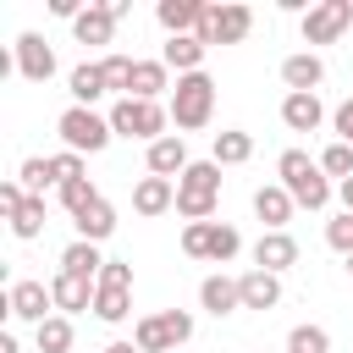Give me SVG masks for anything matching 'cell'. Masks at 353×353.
<instances>
[{"instance_id": "cell-1", "label": "cell", "mask_w": 353, "mask_h": 353, "mask_svg": "<svg viewBox=\"0 0 353 353\" xmlns=\"http://www.w3.org/2000/svg\"><path fill=\"white\" fill-rule=\"evenodd\" d=\"M276 176H281V188L292 193V204H309V210H325V204H331V176H325L320 160H309L303 149H281Z\"/></svg>"}, {"instance_id": "cell-2", "label": "cell", "mask_w": 353, "mask_h": 353, "mask_svg": "<svg viewBox=\"0 0 353 353\" xmlns=\"http://www.w3.org/2000/svg\"><path fill=\"white\" fill-rule=\"evenodd\" d=\"M215 204H221V165H215V160H193V165L176 176V215L210 221Z\"/></svg>"}, {"instance_id": "cell-3", "label": "cell", "mask_w": 353, "mask_h": 353, "mask_svg": "<svg viewBox=\"0 0 353 353\" xmlns=\"http://www.w3.org/2000/svg\"><path fill=\"white\" fill-rule=\"evenodd\" d=\"M165 110H171V121H176L182 132L210 127V116H215V83H210V72H188V77H176Z\"/></svg>"}, {"instance_id": "cell-4", "label": "cell", "mask_w": 353, "mask_h": 353, "mask_svg": "<svg viewBox=\"0 0 353 353\" xmlns=\"http://www.w3.org/2000/svg\"><path fill=\"white\" fill-rule=\"evenodd\" d=\"M55 132H61V143L72 149V154H99L116 132H110V116H99V110H88V105H66L61 116H55Z\"/></svg>"}, {"instance_id": "cell-5", "label": "cell", "mask_w": 353, "mask_h": 353, "mask_svg": "<svg viewBox=\"0 0 353 353\" xmlns=\"http://www.w3.org/2000/svg\"><path fill=\"white\" fill-rule=\"evenodd\" d=\"M165 121H171V110L160 99H116V110H110V132L116 138H138V143L165 138Z\"/></svg>"}, {"instance_id": "cell-6", "label": "cell", "mask_w": 353, "mask_h": 353, "mask_svg": "<svg viewBox=\"0 0 353 353\" xmlns=\"http://www.w3.org/2000/svg\"><path fill=\"white\" fill-rule=\"evenodd\" d=\"M188 336H193V314H188V309L138 314V325H132V342H138L143 353H171V347H182Z\"/></svg>"}, {"instance_id": "cell-7", "label": "cell", "mask_w": 353, "mask_h": 353, "mask_svg": "<svg viewBox=\"0 0 353 353\" xmlns=\"http://www.w3.org/2000/svg\"><path fill=\"white\" fill-rule=\"evenodd\" d=\"M237 248H243V237H237V226H226V221H188V226H182V254H188V259H215V265H226Z\"/></svg>"}, {"instance_id": "cell-8", "label": "cell", "mask_w": 353, "mask_h": 353, "mask_svg": "<svg viewBox=\"0 0 353 353\" xmlns=\"http://www.w3.org/2000/svg\"><path fill=\"white\" fill-rule=\"evenodd\" d=\"M353 28V0H314L303 11V44H336Z\"/></svg>"}, {"instance_id": "cell-9", "label": "cell", "mask_w": 353, "mask_h": 353, "mask_svg": "<svg viewBox=\"0 0 353 353\" xmlns=\"http://www.w3.org/2000/svg\"><path fill=\"white\" fill-rule=\"evenodd\" d=\"M248 28H254V11L237 6V0H226V6H204V28H199V39H204V44H243Z\"/></svg>"}, {"instance_id": "cell-10", "label": "cell", "mask_w": 353, "mask_h": 353, "mask_svg": "<svg viewBox=\"0 0 353 353\" xmlns=\"http://www.w3.org/2000/svg\"><path fill=\"white\" fill-rule=\"evenodd\" d=\"M50 309H55V298H50L44 281H28V276L11 281V292H6V314H11V320H33V325H44Z\"/></svg>"}, {"instance_id": "cell-11", "label": "cell", "mask_w": 353, "mask_h": 353, "mask_svg": "<svg viewBox=\"0 0 353 353\" xmlns=\"http://www.w3.org/2000/svg\"><path fill=\"white\" fill-rule=\"evenodd\" d=\"M292 265H298V237H292V232H265V237L254 243V270L281 276V270H292Z\"/></svg>"}, {"instance_id": "cell-12", "label": "cell", "mask_w": 353, "mask_h": 353, "mask_svg": "<svg viewBox=\"0 0 353 353\" xmlns=\"http://www.w3.org/2000/svg\"><path fill=\"white\" fill-rule=\"evenodd\" d=\"M17 72H22L28 83H50V77H55V50H50L39 33H22V39H17Z\"/></svg>"}, {"instance_id": "cell-13", "label": "cell", "mask_w": 353, "mask_h": 353, "mask_svg": "<svg viewBox=\"0 0 353 353\" xmlns=\"http://www.w3.org/2000/svg\"><path fill=\"white\" fill-rule=\"evenodd\" d=\"M281 83H287V94H314L325 83V61L314 50H298V55L281 61Z\"/></svg>"}, {"instance_id": "cell-14", "label": "cell", "mask_w": 353, "mask_h": 353, "mask_svg": "<svg viewBox=\"0 0 353 353\" xmlns=\"http://www.w3.org/2000/svg\"><path fill=\"white\" fill-rule=\"evenodd\" d=\"M292 193L281 188V182H265V188H254V215L265 221V232H287V221H292Z\"/></svg>"}, {"instance_id": "cell-15", "label": "cell", "mask_w": 353, "mask_h": 353, "mask_svg": "<svg viewBox=\"0 0 353 353\" xmlns=\"http://www.w3.org/2000/svg\"><path fill=\"white\" fill-rule=\"evenodd\" d=\"M94 287H99V281H83V276H66V270H55V281H50V298H55V309L72 320V314L94 309Z\"/></svg>"}, {"instance_id": "cell-16", "label": "cell", "mask_w": 353, "mask_h": 353, "mask_svg": "<svg viewBox=\"0 0 353 353\" xmlns=\"http://www.w3.org/2000/svg\"><path fill=\"white\" fill-rule=\"evenodd\" d=\"M204 39L199 33H176V39H165L160 44V61L165 66H176V77H188V72H204Z\"/></svg>"}, {"instance_id": "cell-17", "label": "cell", "mask_w": 353, "mask_h": 353, "mask_svg": "<svg viewBox=\"0 0 353 353\" xmlns=\"http://www.w3.org/2000/svg\"><path fill=\"white\" fill-rule=\"evenodd\" d=\"M193 160H188V143H182V132H165V138H154L149 143V176H182Z\"/></svg>"}, {"instance_id": "cell-18", "label": "cell", "mask_w": 353, "mask_h": 353, "mask_svg": "<svg viewBox=\"0 0 353 353\" xmlns=\"http://www.w3.org/2000/svg\"><path fill=\"white\" fill-rule=\"evenodd\" d=\"M132 210H138V215H165V210H176V182H171V176H138Z\"/></svg>"}, {"instance_id": "cell-19", "label": "cell", "mask_w": 353, "mask_h": 353, "mask_svg": "<svg viewBox=\"0 0 353 353\" xmlns=\"http://www.w3.org/2000/svg\"><path fill=\"white\" fill-rule=\"evenodd\" d=\"M320 121H325L320 94H287V99H281V127H287V132H314Z\"/></svg>"}, {"instance_id": "cell-20", "label": "cell", "mask_w": 353, "mask_h": 353, "mask_svg": "<svg viewBox=\"0 0 353 353\" xmlns=\"http://www.w3.org/2000/svg\"><path fill=\"white\" fill-rule=\"evenodd\" d=\"M237 292H243V309H276V303H281V276H270V270H243V276H237Z\"/></svg>"}, {"instance_id": "cell-21", "label": "cell", "mask_w": 353, "mask_h": 353, "mask_svg": "<svg viewBox=\"0 0 353 353\" xmlns=\"http://www.w3.org/2000/svg\"><path fill=\"white\" fill-rule=\"evenodd\" d=\"M199 303L221 320V314H237L243 309V292H237V276H204L199 281Z\"/></svg>"}, {"instance_id": "cell-22", "label": "cell", "mask_w": 353, "mask_h": 353, "mask_svg": "<svg viewBox=\"0 0 353 353\" xmlns=\"http://www.w3.org/2000/svg\"><path fill=\"white\" fill-rule=\"evenodd\" d=\"M154 17H160V28L176 39V33H199L204 28V6L199 0H160L154 6Z\"/></svg>"}, {"instance_id": "cell-23", "label": "cell", "mask_w": 353, "mask_h": 353, "mask_svg": "<svg viewBox=\"0 0 353 353\" xmlns=\"http://www.w3.org/2000/svg\"><path fill=\"white\" fill-rule=\"evenodd\" d=\"M72 33H77V44H110V33H116L110 6H105V0H88V6H83V17L72 22Z\"/></svg>"}, {"instance_id": "cell-24", "label": "cell", "mask_w": 353, "mask_h": 353, "mask_svg": "<svg viewBox=\"0 0 353 353\" xmlns=\"http://www.w3.org/2000/svg\"><path fill=\"white\" fill-rule=\"evenodd\" d=\"M72 226H77L83 243H105V237L116 232V210H110L105 199H94V204H83V210L72 215Z\"/></svg>"}, {"instance_id": "cell-25", "label": "cell", "mask_w": 353, "mask_h": 353, "mask_svg": "<svg viewBox=\"0 0 353 353\" xmlns=\"http://www.w3.org/2000/svg\"><path fill=\"white\" fill-rule=\"evenodd\" d=\"M165 72H171L165 61H132V94L127 99H160L165 88H176Z\"/></svg>"}, {"instance_id": "cell-26", "label": "cell", "mask_w": 353, "mask_h": 353, "mask_svg": "<svg viewBox=\"0 0 353 353\" xmlns=\"http://www.w3.org/2000/svg\"><path fill=\"white\" fill-rule=\"evenodd\" d=\"M66 94H72V105H88V110H94V99H99V94H110V83H105L99 61H83V66L66 77Z\"/></svg>"}, {"instance_id": "cell-27", "label": "cell", "mask_w": 353, "mask_h": 353, "mask_svg": "<svg viewBox=\"0 0 353 353\" xmlns=\"http://www.w3.org/2000/svg\"><path fill=\"white\" fill-rule=\"evenodd\" d=\"M61 270L66 276H83V281H99V270H105V259H99V243H66L61 248Z\"/></svg>"}, {"instance_id": "cell-28", "label": "cell", "mask_w": 353, "mask_h": 353, "mask_svg": "<svg viewBox=\"0 0 353 353\" xmlns=\"http://www.w3.org/2000/svg\"><path fill=\"white\" fill-rule=\"evenodd\" d=\"M254 154V138L243 132V127H226V132H215V143H210V160L215 165H243Z\"/></svg>"}, {"instance_id": "cell-29", "label": "cell", "mask_w": 353, "mask_h": 353, "mask_svg": "<svg viewBox=\"0 0 353 353\" xmlns=\"http://www.w3.org/2000/svg\"><path fill=\"white\" fill-rule=\"evenodd\" d=\"M17 182H22V193H28V199H44V188L55 182V165H50V154H28V160L17 165Z\"/></svg>"}, {"instance_id": "cell-30", "label": "cell", "mask_w": 353, "mask_h": 353, "mask_svg": "<svg viewBox=\"0 0 353 353\" xmlns=\"http://www.w3.org/2000/svg\"><path fill=\"white\" fill-rule=\"evenodd\" d=\"M94 314L110 320V325H121L132 314V287H94Z\"/></svg>"}, {"instance_id": "cell-31", "label": "cell", "mask_w": 353, "mask_h": 353, "mask_svg": "<svg viewBox=\"0 0 353 353\" xmlns=\"http://www.w3.org/2000/svg\"><path fill=\"white\" fill-rule=\"evenodd\" d=\"M72 320L66 314H50L44 325H39V353H72Z\"/></svg>"}, {"instance_id": "cell-32", "label": "cell", "mask_w": 353, "mask_h": 353, "mask_svg": "<svg viewBox=\"0 0 353 353\" xmlns=\"http://www.w3.org/2000/svg\"><path fill=\"white\" fill-rule=\"evenodd\" d=\"M287 353H331V331L325 325H292L287 331Z\"/></svg>"}, {"instance_id": "cell-33", "label": "cell", "mask_w": 353, "mask_h": 353, "mask_svg": "<svg viewBox=\"0 0 353 353\" xmlns=\"http://www.w3.org/2000/svg\"><path fill=\"white\" fill-rule=\"evenodd\" d=\"M11 232H17V237H39V232H44V199H28V204L11 215Z\"/></svg>"}, {"instance_id": "cell-34", "label": "cell", "mask_w": 353, "mask_h": 353, "mask_svg": "<svg viewBox=\"0 0 353 353\" xmlns=\"http://www.w3.org/2000/svg\"><path fill=\"white\" fill-rule=\"evenodd\" d=\"M320 171L336 176V182H347V176H353V143H331V149L320 154Z\"/></svg>"}, {"instance_id": "cell-35", "label": "cell", "mask_w": 353, "mask_h": 353, "mask_svg": "<svg viewBox=\"0 0 353 353\" xmlns=\"http://www.w3.org/2000/svg\"><path fill=\"white\" fill-rule=\"evenodd\" d=\"M99 72H105V83H110V88H121V99L132 94V61H127V55H105V61H99Z\"/></svg>"}, {"instance_id": "cell-36", "label": "cell", "mask_w": 353, "mask_h": 353, "mask_svg": "<svg viewBox=\"0 0 353 353\" xmlns=\"http://www.w3.org/2000/svg\"><path fill=\"white\" fill-rule=\"evenodd\" d=\"M94 199H99V188H94L88 176H77V182H61V204H66L72 215H77L83 204H94Z\"/></svg>"}, {"instance_id": "cell-37", "label": "cell", "mask_w": 353, "mask_h": 353, "mask_svg": "<svg viewBox=\"0 0 353 353\" xmlns=\"http://www.w3.org/2000/svg\"><path fill=\"white\" fill-rule=\"evenodd\" d=\"M325 243L342 248V254H353V215H347V210H342L336 221H325Z\"/></svg>"}, {"instance_id": "cell-38", "label": "cell", "mask_w": 353, "mask_h": 353, "mask_svg": "<svg viewBox=\"0 0 353 353\" xmlns=\"http://www.w3.org/2000/svg\"><path fill=\"white\" fill-rule=\"evenodd\" d=\"M50 165H55V188H61V182H77V176H83V154H72V149L50 154Z\"/></svg>"}, {"instance_id": "cell-39", "label": "cell", "mask_w": 353, "mask_h": 353, "mask_svg": "<svg viewBox=\"0 0 353 353\" xmlns=\"http://www.w3.org/2000/svg\"><path fill=\"white\" fill-rule=\"evenodd\" d=\"M99 287H132V265H127V259H105Z\"/></svg>"}, {"instance_id": "cell-40", "label": "cell", "mask_w": 353, "mask_h": 353, "mask_svg": "<svg viewBox=\"0 0 353 353\" xmlns=\"http://www.w3.org/2000/svg\"><path fill=\"white\" fill-rule=\"evenodd\" d=\"M22 204H28V193H22V182H0V215L11 221V215H17Z\"/></svg>"}, {"instance_id": "cell-41", "label": "cell", "mask_w": 353, "mask_h": 353, "mask_svg": "<svg viewBox=\"0 0 353 353\" xmlns=\"http://www.w3.org/2000/svg\"><path fill=\"white\" fill-rule=\"evenodd\" d=\"M331 127H336V143H353V99H342V105H336Z\"/></svg>"}, {"instance_id": "cell-42", "label": "cell", "mask_w": 353, "mask_h": 353, "mask_svg": "<svg viewBox=\"0 0 353 353\" xmlns=\"http://www.w3.org/2000/svg\"><path fill=\"white\" fill-rule=\"evenodd\" d=\"M336 193H342V204H347V215H353V176H347V182H336Z\"/></svg>"}, {"instance_id": "cell-43", "label": "cell", "mask_w": 353, "mask_h": 353, "mask_svg": "<svg viewBox=\"0 0 353 353\" xmlns=\"http://www.w3.org/2000/svg\"><path fill=\"white\" fill-rule=\"evenodd\" d=\"M0 353H17V331H0Z\"/></svg>"}, {"instance_id": "cell-44", "label": "cell", "mask_w": 353, "mask_h": 353, "mask_svg": "<svg viewBox=\"0 0 353 353\" xmlns=\"http://www.w3.org/2000/svg\"><path fill=\"white\" fill-rule=\"evenodd\" d=\"M105 353H143V347H138V342H110Z\"/></svg>"}, {"instance_id": "cell-45", "label": "cell", "mask_w": 353, "mask_h": 353, "mask_svg": "<svg viewBox=\"0 0 353 353\" xmlns=\"http://www.w3.org/2000/svg\"><path fill=\"white\" fill-rule=\"evenodd\" d=\"M347 276H353V254H347Z\"/></svg>"}]
</instances>
